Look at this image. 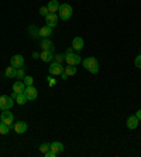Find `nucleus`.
Instances as JSON below:
<instances>
[{"label": "nucleus", "instance_id": "2f4dec72", "mask_svg": "<svg viewBox=\"0 0 141 157\" xmlns=\"http://www.w3.org/2000/svg\"><path fill=\"white\" fill-rule=\"evenodd\" d=\"M33 58H34V59L40 58V52H33Z\"/></svg>", "mask_w": 141, "mask_h": 157}, {"label": "nucleus", "instance_id": "dca6fc26", "mask_svg": "<svg viewBox=\"0 0 141 157\" xmlns=\"http://www.w3.org/2000/svg\"><path fill=\"white\" fill-rule=\"evenodd\" d=\"M38 33H40V37L48 38L50 36H52V29L48 26H44V27H41V29H38Z\"/></svg>", "mask_w": 141, "mask_h": 157}, {"label": "nucleus", "instance_id": "9b49d317", "mask_svg": "<svg viewBox=\"0 0 141 157\" xmlns=\"http://www.w3.org/2000/svg\"><path fill=\"white\" fill-rule=\"evenodd\" d=\"M27 129H28V124L25 123V122H23V121L16 122L14 123V132L17 133V135H23V133H25Z\"/></svg>", "mask_w": 141, "mask_h": 157}, {"label": "nucleus", "instance_id": "9d476101", "mask_svg": "<svg viewBox=\"0 0 141 157\" xmlns=\"http://www.w3.org/2000/svg\"><path fill=\"white\" fill-rule=\"evenodd\" d=\"M24 89H25L24 82H23V81H16L14 85H13V96H11V98L14 99L16 95H18V94H23V92H24Z\"/></svg>", "mask_w": 141, "mask_h": 157}, {"label": "nucleus", "instance_id": "b1692460", "mask_svg": "<svg viewBox=\"0 0 141 157\" xmlns=\"http://www.w3.org/2000/svg\"><path fill=\"white\" fill-rule=\"evenodd\" d=\"M50 147H51V143H43V144H41L40 146V151L41 153H47L48 150H50Z\"/></svg>", "mask_w": 141, "mask_h": 157}, {"label": "nucleus", "instance_id": "4be33fe9", "mask_svg": "<svg viewBox=\"0 0 141 157\" xmlns=\"http://www.w3.org/2000/svg\"><path fill=\"white\" fill-rule=\"evenodd\" d=\"M9 132H10V128H9V124H6L4 122L0 121V135H7Z\"/></svg>", "mask_w": 141, "mask_h": 157}, {"label": "nucleus", "instance_id": "5701e85b", "mask_svg": "<svg viewBox=\"0 0 141 157\" xmlns=\"http://www.w3.org/2000/svg\"><path fill=\"white\" fill-rule=\"evenodd\" d=\"M23 82H24L25 86H30V85H33V84H34V78H33V77H30V75H25L24 79H23Z\"/></svg>", "mask_w": 141, "mask_h": 157}, {"label": "nucleus", "instance_id": "412c9836", "mask_svg": "<svg viewBox=\"0 0 141 157\" xmlns=\"http://www.w3.org/2000/svg\"><path fill=\"white\" fill-rule=\"evenodd\" d=\"M64 72L68 75V78L72 77V75H75L76 74V67L75 65H68L66 68H64Z\"/></svg>", "mask_w": 141, "mask_h": 157}, {"label": "nucleus", "instance_id": "f3484780", "mask_svg": "<svg viewBox=\"0 0 141 157\" xmlns=\"http://www.w3.org/2000/svg\"><path fill=\"white\" fill-rule=\"evenodd\" d=\"M52 151H55L57 154H59V153H62L64 151V143H61V142H52L51 143V147H50Z\"/></svg>", "mask_w": 141, "mask_h": 157}, {"label": "nucleus", "instance_id": "4468645a", "mask_svg": "<svg viewBox=\"0 0 141 157\" xmlns=\"http://www.w3.org/2000/svg\"><path fill=\"white\" fill-rule=\"evenodd\" d=\"M138 122H140V121H138V117L135 116V115L128 116V117H127V128L133 130V129H135L138 126Z\"/></svg>", "mask_w": 141, "mask_h": 157}, {"label": "nucleus", "instance_id": "cd10ccee", "mask_svg": "<svg viewBox=\"0 0 141 157\" xmlns=\"http://www.w3.org/2000/svg\"><path fill=\"white\" fill-rule=\"evenodd\" d=\"M48 13H50V11H48V7H47V6H43V7L40 9V14H41V16H47Z\"/></svg>", "mask_w": 141, "mask_h": 157}, {"label": "nucleus", "instance_id": "6ab92c4d", "mask_svg": "<svg viewBox=\"0 0 141 157\" xmlns=\"http://www.w3.org/2000/svg\"><path fill=\"white\" fill-rule=\"evenodd\" d=\"M40 58L43 59L44 62H50V61H52V58H54V52L52 51H43L40 54Z\"/></svg>", "mask_w": 141, "mask_h": 157}, {"label": "nucleus", "instance_id": "f257e3e1", "mask_svg": "<svg viewBox=\"0 0 141 157\" xmlns=\"http://www.w3.org/2000/svg\"><path fill=\"white\" fill-rule=\"evenodd\" d=\"M83 67L86 68L91 74H98L99 72V62L95 57H89V58H85L82 61Z\"/></svg>", "mask_w": 141, "mask_h": 157}, {"label": "nucleus", "instance_id": "2eb2a0df", "mask_svg": "<svg viewBox=\"0 0 141 157\" xmlns=\"http://www.w3.org/2000/svg\"><path fill=\"white\" fill-rule=\"evenodd\" d=\"M59 2L58 0H50V3H48V11L50 13H58V10H59Z\"/></svg>", "mask_w": 141, "mask_h": 157}, {"label": "nucleus", "instance_id": "423d86ee", "mask_svg": "<svg viewBox=\"0 0 141 157\" xmlns=\"http://www.w3.org/2000/svg\"><path fill=\"white\" fill-rule=\"evenodd\" d=\"M24 64H25V61H24V57H23L21 54H16L14 57H11V59H10V65H13L14 68H24Z\"/></svg>", "mask_w": 141, "mask_h": 157}, {"label": "nucleus", "instance_id": "0eeeda50", "mask_svg": "<svg viewBox=\"0 0 141 157\" xmlns=\"http://www.w3.org/2000/svg\"><path fill=\"white\" fill-rule=\"evenodd\" d=\"M58 20H59V17L57 16V13H48V14L45 16V26L54 29V27L58 24Z\"/></svg>", "mask_w": 141, "mask_h": 157}, {"label": "nucleus", "instance_id": "ddd939ff", "mask_svg": "<svg viewBox=\"0 0 141 157\" xmlns=\"http://www.w3.org/2000/svg\"><path fill=\"white\" fill-rule=\"evenodd\" d=\"M83 45H85V41H83L82 37H75L72 40V48L75 51H80L83 48Z\"/></svg>", "mask_w": 141, "mask_h": 157}, {"label": "nucleus", "instance_id": "f8f14e48", "mask_svg": "<svg viewBox=\"0 0 141 157\" xmlns=\"http://www.w3.org/2000/svg\"><path fill=\"white\" fill-rule=\"evenodd\" d=\"M54 43L50 40V38H43L41 41V48H43V51H52L54 52Z\"/></svg>", "mask_w": 141, "mask_h": 157}, {"label": "nucleus", "instance_id": "20e7f679", "mask_svg": "<svg viewBox=\"0 0 141 157\" xmlns=\"http://www.w3.org/2000/svg\"><path fill=\"white\" fill-rule=\"evenodd\" d=\"M14 105V99L9 95H2L0 96V110L10 109L11 106Z\"/></svg>", "mask_w": 141, "mask_h": 157}, {"label": "nucleus", "instance_id": "393cba45", "mask_svg": "<svg viewBox=\"0 0 141 157\" xmlns=\"http://www.w3.org/2000/svg\"><path fill=\"white\" fill-rule=\"evenodd\" d=\"M54 59H55V62H59V64H62V62L65 61V54H55L54 55Z\"/></svg>", "mask_w": 141, "mask_h": 157}, {"label": "nucleus", "instance_id": "6e6552de", "mask_svg": "<svg viewBox=\"0 0 141 157\" xmlns=\"http://www.w3.org/2000/svg\"><path fill=\"white\" fill-rule=\"evenodd\" d=\"M24 94H25V96H27V99H28V101H35L37 96H38V91H37V88H34L33 85L25 86Z\"/></svg>", "mask_w": 141, "mask_h": 157}, {"label": "nucleus", "instance_id": "aec40b11", "mask_svg": "<svg viewBox=\"0 0 141 157\" xmlns=\"http://www.w3.org/2000/svg\"><path fill=\"white\" fill-rule=\"evenodd\" d=\"M16 102L18 103V105H24L25 102H27V101H28V99H27V96H25V94L24 92H23V94H18V95H16Z\"/></svg>", "mask_w": 141, "mask_h": 157}, {"label": "nucleus", "instance_id": "c756f323", "mask_svg": "<svg viewBox=\"0 0 141 157\" xmlns=\"http://www.w3.org/2000/svg\"><path fill=\"white\" fill-rule=\"evenodd\" d=\"M47 81H48V85H50V86H55V84H57V81L52 77H47Z\"/></svg>", "mask_w": 141, "mask_h": 157}, {"label": "nucleus", "instance_id": "473e14b6", "mask_svg": "<svg viewBox=\"0 0 141 157\" xmlns=\"http://www.w3.org/2000/svg\"><path fill=\"white\" fill-rule=\"evenodd\" d=\"M61 77H62V79H68V75H66L65 72H62V74H61Z\"/></svg>", "mask_w": 141, "mask_h": 157}, {"label": "nucleus", "instance_id": "bb28decb", "mask_svg": "<svg viewBox=\"0 0 141 157\" xmlns=\"http://www.w3.org/2000/svg\"><path fill=\"white\" fill-rule=\"evenodd\" d=\"M134 64H135V67H137L138 70H141V54L138 55V57H135V61H134Z\"/></svg>", "mask_w": 141, "mask_h": 157}, {"label": "nucleus", "instance_id": "1a4fd4ad", "mask_svg": "<svg viewBox=\"0 0 141 157\" xmlns=\"http://www.w3.org/2000/svg\"><path fill=\"white\" fill-rule=\"evenodd\" d=\"M48 71H50L51 75H61L64 72V67L59 62H52L50 65V68H48Z\"/></svg>", "mask_w": 141, "mask_h": 157}, {"label": "nucleus", "instance_id": "72a5a7b5", "mask_svg": "<svg viewBox=\"0 0 141 157\" xmlns=\"http://www.w3.org/2000/svg\"><path fill=\"white\" fill-rule=\"evenodd\" d=\"M73 51V48L71 47V48H68V50H66V54H69V52H72Z\"/></svg>", "mask_w": 141, "mask_h": 157}, {"label": "nucleus", "instance_id": "7c9ffc66", "mask_svg": "<svg viewBox=\"0 0 141 157\" xmlns=\"http://www.w3.org/2000/svg\"><path fill=\"white\" fill-rule=\"evenodd\" d=\"M135 116L138 117V121H141V109H138L137 112H135Z\"/></svg>", "mask_w": 141, "mask_h": 157}, {"label": "nucleus", "instance_id": "f03ea898", "mask_svg": "<svg viewBox=\"0 0 141 157\" xmlns=\"http://www.w3.org/2000/svg\"><path fill=\"white\" fill-rule=\"evenodd\" d=\"M58 13H59V18H61V20H64V21H66V20H69V18L72 17L73 10H72V7H71L68 3H64V4H61V6H59Z\"/></svg>", "mask_w": 141, "mask_h": 157}, {"label": "nucleus", "instance_id": "c85d7f7f", "mask_svg": "<svg viewBox=\"0 0 141 157\" xmlns=\"http://www.w3.org/2000/svg\"><path fill=\"white\" fill-rule=\"evenodd\" d=\"M44 156H45V157H57V156H58V154H57V153H55V151H52V150H48V151H47V153H44Z\"/></svg>", "mask_w": 141, "mask_h": 157}, {"label": "nucleus", "instance_id": "a878e982", "mask_svg": "<svg viewBox=\"0 0 141 157\" xmlns=\"http://www.w3.org/2000/svg\"><path fill=\"white\" fill-rule=\"evenodd\" d=\"M25 77V72H24V68H18L17 70V75H16V78H18L20 81H23Z\"/></svg>", "mask_w": 141, "mask_h": 157}, {"label": "nucleus", "instance_id": "39448f33", "mask_svg": "<svg viewBox=\"0 0 141 157\" xmlns=\"http://www.w3.org/2000/svg\"><path fill=\"white\" fill-rule=\"evenodd\" d=\"M65 61L68 65H79L80 62H82V58H80V55L78 54H73V52H69V54H65Z\"/></svg>", "mask_w": 141, "mask_h": 157}, {"label": "nucleus", "instance_id": "7ed1b4c3", "mask_svg": "<svg viewBox=\"0 0 141 157\" xmlns=\"http://www.w3.org/2000/svg\"><path fill=\"white\" fill-rule=\"evenodd\" d=\"M0 121L4 122L6 124H9V128H10V129H14V124H13V122H14V116H13V113H11L9 109L2 110V115H0Z\"/></svg>", "mask_w": 141, "mask_h": 157}, {"label": "nucleus", "instance_id": "a211bd4d", "mask_svg": "<svg viewBox=\"0 0 141 157\" xmlns=\"http://www.w3.org/2000/svg\"><path fill=\"white\" fill-rule=\"evenodd\" d=\"M16 75H17V68H14L13 65L7 67L6 71H4V77L6 78H14Z\"/></svg>", "mask_w": 141, "mask_h": 157}]
</instances>
